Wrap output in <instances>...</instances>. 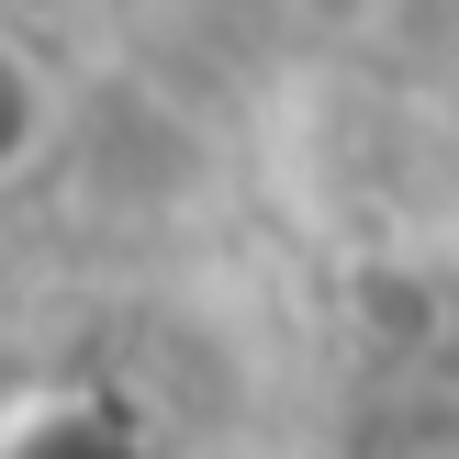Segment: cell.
<instances>
[{
  "mask_svg": "<svg viewBox=\"0 0 459 459\" xmlns=\"http://www.w3.org/2000/svg\"><path fill=\"white\" fill-rule=\"evenodd\" d=\"M34 79H45V56H22V45H0V101H12V90H34ZM22 169H34V157H22L12 134H0V179H22Z\"/></svg>",
  "mask_w": 459,
  "mask_h": 459,
  "instance_id": "cell-1",
  "label": "cell"
}]
</instances>
